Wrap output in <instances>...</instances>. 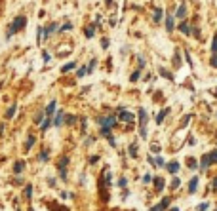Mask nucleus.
<instances>
[{
    "label": "nucleus",
    "mask_w": 217,
    "mask_h": 211,
    "mask_svg": "<svg viewBox=\"0 0 217 211\" xmlns=\"http://www.w3.org/2000/svg\"><path fill=\"white\" fill-rule=\"evenodd\" d=\"M152 164L158 165V168H164V165H166V160H164L162 156H156V158H152Z\"/></svg>",
    "instance_id": "nucleus-22"
},
{
    "label": "nucleus",
    "mask_w": 217,
    "mask_h": 211,
    "mask_svg": "<svg viewBox=\"0 0 217 211\" xmlns=\"http://www.w3.org/2000/svg\"><path fill=\"white\" fill-rule=\"evenodd\" d=\"M67 165H69V156H61L57 162V169L61 171V169H67Z\"/></svg>",
    "instance_id": "nucleus-15"
},
{
    "label": "nucleus",
    "mask_w": 217,
    "mask_h": 211,
    "mask_svg": "<svg viewBox=\"0 0 217 211\" xmlns=\"http://www.w3.org/2000/svg\"><path fill=\"white\" fill-rule=\"evenodd\" d=\"M84 36H86V38H94L95 36V25H88L86 29H84Z\"/></svg>",
    "instance_id": "nucleus-16"
},
{
    "label": "nucleus",
    "mask_w": 217,
    "mask_h": 211,
    "mask_svg": "<svg viewBox=\"0 0 217 211\" xmlns=\"http://www.w3.org/2000/svg\"><path fill=\"white\" fill-rule=\"evenodd\" d=\"M152 152H156V154H158V152H160V147H158V145H156V143H154V145H152Z\"/></svg>",
    "instance_id": "nucleus-56"
},
{
    "label": "nucleus",
    "mask_w": 217,
    "mask_h": 211,
    "mask_svg": "<svg viewBox=\"0 0 217 211\" xmlns=\"http://www.w3.org/2000/svg\"><path fill=\"white\" fill-rule=\"evenodd\" d=\"M34 124H42V112H40V114H36V118H34Z\"/></svg>",
    "instance_id": "nucleus-51"
},
{
    "label": "nucleus",
    "mask_w": 217,
    "mask_h": 211,
    "mask_svg": "<svg viewBox=\"0 0 217 211\" xmlns=\"http://www.w3.org/2000/svg\"><path fill=\"white\" fill-rule=\"evenodd\" d=\"M137 116H139V128H147V120H148L147 112H145L143 108H139V110H137Z\"/></svg>",
    "instance_id": "nucleus-6"
},
{
    "label": "nucleus",
    "mask_w": 217,
    "mask_h": 211,
    "mask_svg": "<svg viewBox=\"0 0 217 211\" xmlns=\"http://www.w3.org/2000/svg\"><path fill=\"white\" fill-rule=\"evenodd\" d=\"M95 65H97V59H90V65H88V72H94V68H95Z\"/></svg>",
    "instance_id": "nucleus-35"
},
{
    "label": "nucleus",
    "mask_w": 217,
    "mask_h": 211,
    "mask_svg": "<svg viewBox=\"0 0 217 211\" xmlns=\"http://www.w3.org/2000/svg\"><path fill=\"white\" fill-rule=\"evenodd\" d=\"M196 190H198V177H192L188 181V194H194Z\"/></svg>",
    "instance_id": "nucleus-10"
},
{
    "label": "nucleus",
    "mask_w": 217,
    "mask_h": 211,
    "mask_svg": "<svg viewBox=\"0 0 217 211\" xmlns=\"http://www.w3.org/2000/svg\"><path fill=\"white\" fill-rule=\"evenodd\" d=\"M33 196V185H27L25 186V198H31Z\"/></svg>",
    "instance_id": "nucleus-39"
},
{
    "label": "nucleus",
    "mask_w": 217,
    "mask_h": 211,
    "mask_svg": "<svg viewBox=\"0 0 217 211\" xmlns=\"http://www.w3.org/2000/svg\"><path fill=\"white\" fill-rule=\"evenodd\" d=\"M139 135L145 139V137H147V128H139Z\"/></svg>",
    "instance_id": "nucleus-49"
},
{
    "label": "nucleus",
    "mask_w": 217,
    "mask_h": 211,
    "mask_svg": "<svg viewBox=\"0 0 217 211\" xmlns=\"http://www.w3.org/2000/svg\"><path fill=\"white\" fill-rule=\"evenodd\" d=\"M170 211H179V209H177V207H171V209H170Z\"/></svg>",
    "instance_id": "nucleus-58"
},
{
    "label": "nucleus",
    "mask_w": 217,
    "mask_h": 211,
    "mask_svg": "<svg viewBox=\"0 0 217 211\" xmlns=\"http://www.w3.org/2000/svg\"><path fill=\"white\" fill-rule=\"evenodd\" d=\"M126 185H128L126 177H120V181H118V186H120V188H126Z\"/></svg>",
    "instance_id": "nucleus-43"
},
{
    "label": "nucleus",
    "mask_w": 217,
    "mask_h": 211,
    "mask_svg": "<svg viewBox=\"0 0 217 211\" xmlns=\"http://www.w3.org/2000/svg\"><path fill=\"white\" fill-rule=\"evenodd\" d=\"M101 48H103V50H107V48H108V38H103L101 40Z\"/></svg>",
    "instance_id": "nucleus-47"
},
{
    "label": "nucleus",
    "mask_w": 217,
    "mask_h": 211,
    "mask_svg": "<svg viewBox=\"0 0 217 211\" xmlns=\"http://www.w3.org/2000/svg\"><path fill=\"white\" fill-rule=\"evenodd\" d=\"M208 160H210V164H217V150L208 152Z\"/></svg>",
    "instance_id": "nucleus-28"
},
{
    "label": "nucleus",
    "mask_w": 217,
    "mask_h": 211,
    "mask_svg": "<svg viewBox=\"0 0 217 211\" xmlns=\"http://www.w3.org/2000/svg\"><path fill=\"white\" fill-rule=\"evenodd\" d=\"M63 118H65V112L59 110L57 114H55V118H54V122H51V124H54V125H61V124H63Z\"/></svg>",
    "instance_id": "nucleus-18"
},
{
    "label": "nucleus",
    "mask_w": 217,
    "mask_h": 211,
    "mask_svg": "<svg viewBox=\"0 0 217 211\" xmlns=\"http://www.w3.org/2000/svg\"><path fill=\"white\" fill-rule=\"evenodd\" d=\"M74 68H76V63H74V61H71V63H65L61 67V72H69V71H74Z\"/></svg>",
    "instance_id": "nucleus-20"
},
{
    "label": "nucleus",
    "mask_w": 217,
    "mask_h": 211,
    "mask_svg": "<svg viewBox=\"0 0 217 211\" xmlns=\"http://www.w3.org/2000/svg\"><path fill=\"white\" fill-rule=\"evenodd\" d=\"M51 125V118H46V120H42V124H40V128H42V131H46L48 128Z\"/></svg>",
    "instance_id": "nucleus-31"
},
{
    "label": "nucleus",
    "mask_w": 217,
    "mask_h": 211,
    "mask_svg": "<svg viewBox=\"0 0 217 211\" xmlns=\"http://www.w3.org/2000/svg\"><path fill=\"white\" fill-rule=\"evenodd\" d=\"M84 74H88V68H86V67H80L78 71H76V76H78V78H82Z\"/></svg>",
    "instance_id": "nucleus-38"
},
{
    "label": "nucleus",
    "mask_w": 217,
    "mask_h": 211,
    "mask_svg": "<svg viewBox=\"0 0 217 211\" xmlns=\"http://www.w3.org/2000/svg\"><path fill=\"white\" fill-rule=\"evenodd\" d=\"M162 19H164V10H162V8H156V10H154V15H152V21H154V23H160Z\"/></svg>",
    "instance_id": "nucleus-12"
},
{
    "label": "nucleus",
    "mask_w": 217,
    "mask_h": 211,
    "mask_svg": "<svg viewBox=\"0 0 217 211\" xmlns=\"http://www.w3.org/2000/svg\"><path fill=\"white\" fill-rule=\"evenodd\" d=\"M166 31H168V32L173 31V15H171V14L166 15Z\"/></svg>",
    "instance_id": "nucleus-17"
},
{
    "label": "nucleus",
    "mask_w": 217,
    "mask_h": 211,
    "mask_svg": "<svg viewBox=\"0 0 217 211\" xmlns=\"http://www.w3.org/2000/svg\"><path fill=\"white\" fill-rule=\"evenodd\" d=\"M48 158H50V150H48V148H46V150H42V152H40L38 160H40V162H46Z\"/></svg>",
    "instance_id": "nucleus-30"
},
{
    "label": "nucleus",
    "mask_w": 217,
    "mask_h": 211,
    "mask_svg": "<svg viewBox=\"0 0 217 211\" xmlns=\"http://www.w3.org/2000/svg\"><path fill=\"white\" fill-rule=\"evenodd\" d=\"M55 31H57V23H50L46 29H42V36L44 38H50L51 32H55Z\"/></svg>",
    "instance_id": "nucleus-5"
},
{
    "label": "nucleus",
    "mask_w": 217,
    "mask_h": 211,
    "mask_svg": "<svg viewBox=\"0 0 217 211\" xmlns=\"http://www.w3.org/2000/svg\"><path fill=\"white\" fill-rule=\"evenodd\" d=\"M55 108H57V103H55V101H50L48 107H46V116H48V118H51V114L55 112Z\"/></svg>",
    "instance_id": "nucleus-13"
},
{
    "label": "nucleus",
    "mask_w": 217,
    "mask_h": 211,
    "mask_svg": "<svg viewBox=\"0 0 217 211\" xmlns=\"http://www.w3.org/2000/svg\"><path fill=\"white\" fill-rule=\"evenodd\" d=\"M213 190H217V179L213 181Z\"/></svg>",
    "instance_id": "nucleus-57"
},
{
    "label": "nucleus",
    "mask_w": 217,
    "mask_h": 211,
    "mask_svg": "<svg viewBox=\"0 0 217 211\" xmlns=\"http://www.w3.org/2000/svg\"><path fill=\"white\" fill-rule=\"evenodd\" d=\"M175 17H177V19H183V21H185V17H187V6H185V4H181V6L177 8V11H175Z\"/></svg>",
    "instance_id": "nucleus-11"
},
{
    "label": "nucleus",
    "mask_w": 217,
    "mask_h": 211,
    "mask_svg": "<svg viewBox=\"0 0 217 211\" xmlns=\"http://www.w3.org/2000/svg\"><path fill=\"white\" fill-rule=\"evenodd\" d=\"M59 177H61L63 181H67V169H61V171H59Z\"/></svg>",
    "instance_id": "nucleus-48"
},
{
    "label": "nucleus",
    "mask_w": 217,
    "mask_h": 211,
    "mask_svg": "<svg viewBox=\"0 0 217 211\" xmlns=\"http://www.w3.org/2000/svg\"><path fill=\"white\" fill-rule=\"evenodd\" d=\"M15 110H17V105H11V107H10V108H8V110H6V118H14Z\"/></svg>",
    "instance_id": "nucleus-26"
},
{
    "label": "nucleus",
    "mask_w": 217,
    "mask_h": 211,
    "mask_svg": "<svg viewBox=\"0 0 217 211\" xmlns=\"http://www.w3.org/2000/svg\"><path fill=\"white\" fill-rule=\"evenodd\" d=\"M107 139H108V145H111V147H116V141H114V137H112L111 133L107 135Z\"/></svg>",
    "instance_id": "nucleus-44"
},
{
    "label": "nucleus",
    "mask_w": 217,
    "mask_h": 211,
    "mask_svg": "<svg viewBox=\"0 0 217 211\" xmlns=\"http://www.w3.org/2000/svg\"><path fill=\"white\" fill-rule=\"evenodd\" d=\"M27 25V17L25 15H17V17L11 21V25L8 27V32H6V38H11V36L15 34V32H19L23 29V27Z\"/></svg>",
    "instance_id": "nucleus-1"
},
{
    "label": "nucleus",
    "mask_w": 217,
    "mask_h": 211,
    "mask_svg": "<svg viewBox=\"0 0 217 211\" xmlns=\"http://www.w3.org/2000/svg\"><path fill=\"white\" fill-rule=\"evenodd\" d=\"M208 209H210V204H208V202H202V204L196 205V211H208Z\"/></svg>",
    "instance_id": "nucleus-33"
},
{
    "label": "nucleus",
    "mask_w": 217,
    "mask_h": 211,
    "mask_svg": "<svg viewBox=\"0 0 217 211\" xmlns=\"http://www.w3.org/2000/svg\"><path fill=\"white\" fill-rule=\"evenodd\" d=\"M139 78H141V71L137 68V71H133V72H131V76H130V82H137Z\"/></svg>",
    "instance_id": "nucleus-27"
},
{
    "label": "nucleus",
    "mask_w": 217,
    "mask_h": 211,
    "mask_svg": "<svg viewBox=\"0 0 217 211\" xmlns=\"http://www.w3.org/2000/svg\"><path fill=\"white\" fill-rule=\"evenodd\" d=\"M188 120H191V116H185V118H183V122H181V125H183V128H185V125L188 124Z\"/></svg>",
    "instance_id": "nucleus-55"
},
{
    "label": "nucleus",
    "mask_w": 217,
    "mask_h": 211,
    "mask_svg": "<svg viewBox=\"0 0 217 211\" xmlns=\"http://www.w3.org/2000/svg\"><path fill=\"white\" fill-rule=\"evenodd\" d=\"M187 165H188V169H198V164H196V160H194V158H191V156L187 158Z\"/></svg>",
    "instance_id": "nucleus-25"
},
{
    "label": "nucleus",
    "mask_w": 217,
    "mask_h": 211,
    "mask_svg": "<svg viewBox=\"0 0 217 211\" xmlns=\"http://www.w3.org/2000/svg\"><path fill=\"white\" fill-rule=\"evenodd\" d=\"M80 122H82V135H84V133H86V128H88V120H86V118H82Z\"/></svg>",
    "instance_id": "nucleus-46"
},
{
    "label": "nucleus",
    "mask_w": 217,
    "mask_h": 211,
    "mask_svg": "<svg viewBox=\"0 0 217 211\" xmlns=\"http://www.w3.org/2000/svg\"><path fill=\"white\" fill-rule=\"evenodd\" d=\"M128 152H130L131 158H137V143H131L130 148H128Z\"/></svg>",
    "instance_id": "nucleus-23"
},
{
    "label": "nucleus",
    "mask_w": 217,
    "mask_h": 211,
    "mask_svg": "<svg viewBox=\"0 0 217 211\" xmlns=\"http://www.w3.org/2000/svg\"><path fill=\"white\" fill-rule=\"evenodd\" d=\"M210 160H208V154H204V156L202 158H200V165H198V169H200V171H206V169L208 168H210Z\"/></svg>",
    "instance_id": "nucleus-9"
},
{
    "label": "nucleus",
    "mask_w": 217,
    "mask_h": 211,
    "mask_svg": "<svg viewBox=\"0 0 217 211\" xmlns=\"http://www.w3.org/2000/svg\"><path fill=\"white\" fill-rule=\"evenodd\" d=\"M40 40H42V29H38V32H36V42L40 44Z\"/></svg>",
    "instance_id": "nucleus-50"
},
{
    "label": "nucleus",
    "mask_w": 217,
    "mask_h": 211,
    "mask_svg": "<svg viewBox=\"0 0 217 211\" xmlns=\"http://www.w3.org/2000/svg\"><path fill=\"white\" fill-rule=\"evenodd\" d=\"M99 162V156H90V164H97Z\"/></svg>",
    "instance_id": "nucleus-52"
},
{
    "label": "nucleus",
    "mask_w": 217,
    "mask_h": 211,
    "mask_svg": "<svg viewBox=\"0 0 217 211\" xmlns=\"http://www.w3.org/2000/svg\"><path fill=\"white\" fill-rule=\"evenodd\" d=\"M34 135H29V139H27V143H25V150H29V148L31 147H33V145H34Z\"/></svg>",
    "instance_id": "nucleus-32"
},
{
    "label": "nucleus",
    "mask_w": 217,
    "mask_h": 211,
    "mask_svg": "<svg viewBox=\"0 0 217 211\" xmlns=\"http://www.w3.org/2000/svg\"><path fill=\"white\" fill-rule=\"evenodd\" d=\"M97 124H99V128H101V125H105V128H114L116 124H118V118H116L114 114H111V116H99L97 118Z\"/></svg>",
    "instance_id": "nucleus-2"
},
{
    "label": "nucleus",
    "mask_w": 217,
    "mask_h": 211,
    "mask_svg": "<svg viewBox=\"0 0 217 211\" xmlns=\"http://www.w3.org/2000/svg\"><path fill=\"white\" fill-rule=\"evenodd\" d=\"M211 67L217 68V55H213V57H211Z\"/></svg>",
    "instance_id": "nucleus-54"
},
{
    "label": "nucleus",
    "mask_w": 217,
    "mask_h": 211,
    "mask_svg": "<svg viewBox=\"0 0 217 211\" xmlns=\"http://www.w3.org/2000/svg\"><path fill=\"white\" fill-rule=\"evenodd\" d=\"M99 131H101V135H108V133H111V128H105V125H101V128H99Z\"/></svg>",
    "instance_id": "nucleus-42"
},
{
    "label": "nucleus",
    "mask_w": 217,
    "mask_h": 211,
    "mask_svg": "<svg viewBox=\"0 0 217 211\" xmlns=\"http://www.w3.org/2000/svg\"><path fill=\"white\" fill-rule=\"evenodd\" d=\"M42 57H44V61H46V63H48V61H51V57H50V53H48V51H44Z\"/></svg>",
    "instance_id": "nucleus-53"
},
{
    "label": "nucleus",
    "mask_w": 217,
    "mask_h": 211,
    "mask_svg": "<svg viewBox=\"0 0 217 211\" xmlns=\"http://www.w3.org/2000/svg\"><path fill=\"white\" fill-rule=\"evenodd\" d=\"M173 65H175V68L181 67V55L179 53H173Z\"/></svg>",
    "instance_id": "nucleus-36"
},
{
    "label": "nucleus",
    "mask_w": 217,
    "mask_h": 211,
    "mask_svg": "<svg viewBox=\"0 0 217 211\" xmlns=\"http://www.w3.org/2000/svg\"><path fill=\"white\" fill-rule=\"evenodd\" d=\"M23 169H25V162H21V160H19V162H15V165H14V171H15V173H21Z\"/></svg>",
    "instance_id": "nucleus-24"
},
{
    "label": "nucleus",
    "mask_w": 217,
    "mask_h": 211,
    "mask_svg": "<svg viewBox=\"0 0 217 211\" xmlns=\"http://www.w3.org/2000/svg\"><path fill=\"white\" fill-rule=\"evenodd\" d=\"M151 181H152V175H151V173H145V177H143V182L147 185V182H151Z\"/></svg>",
    "instance_id": "nucleus-45"
},
{
    "label": "nucleus",
    "mask_w": 217,
    "mask_h": 211,
    "mask_svg": "<svg viewBox=\"0 0 217 211\" xmlns=\"http://www.w3.org/2000/svg\"><path fill=\"white\" fill-rule=\"evenodd\" d=\"M69 31H72V23H65V25L59 29V32H69Z\"/></svg>",
    "instance_id": "nucleus-37"
},
{
    "label": "nucleus",
    "mask_w": 217,
    "mask_h": 211,
    "mask_svg": "<svg viewBox=\"0 0 217 211\" xmlns=\"http://www.w3.org/2000/svg\"><path fill=\"white\" fill-rule=\"evenodd\" d=\"M152 182H154V188L156 190H164V186H166V181H164L162 177H154Z\"/></svg>",
    "instance_id": "nucleus-14"
},
{
    "label": "nucleus",
    "mask_w": 217,
    "mask_h": 211,
    "mask_svg": "<svg viewBox=\"0 0 217 211\" xmlns=\"http://www.w3.org/2000/svg\"><path fill=\"white\" fill-rule=\"evenodd\" d=\"M164 168H166L168 171L171 173V175H175V173H177L179 169H181V165H179V162H170V164H166Z\"/></svg>",
    "instance_id": "nucleus-7"
},
{
    "label": "nucleus",
    "mask_w": 217,
    "mask_h": 211,
    "mask_svg": "<svg viewBox=\"0 0 217 211\" xmlns=\"http://www.w3.org/2000/svg\"><path fill=\"white\" fill-rule=\"evenodd\" d=\"M63 120H65V124H74V122H76V116L74 114H65V118H63Z\"/></svg>",
    "instance_id": "nucleus-29"
},
{
    "label": "nucleus",
    "mask_w": 217,
    "mask_h": 211,
    "mask_svg": "<svg viewBox=\"0 0 217 211\" xmlns=\"http://www.w3.org/2000/svg\"><path fill=\"white\" fill-rule=\"evenodd\" d=\"M137 61H139V71H141L145 65H147V61H145V57H143V55H137Z\"/></svg>",
    "instance_id": "nucleus-41"
},
{
    "label": "nucleus",
    "mask_w": 217,
    "mask_h": 211,
    "mask_svg": "<svg viewBox=\"0 0 217 211\" xmlns=\"http://www.w3.org/2000/svg\"><path fill=\"white\" fill-rule=\"evenodd\" d=\"M118 118L122 120V122H128V124H130V122L135 120V116L131 114V112H128L126 108H122V110H118Z\"/></svg>",
    "instance_id": "nucleus-3"
},
{
    "label": "nucleus",
    "mask_w": 217,
    "mask_h": 211,
    "mask_svg": "<svg viewBox=\"0 0 217 211\" xmlns=\"http://www.w3.org/2000/svg\"><path fill=\"white\" fill-rule=\"evenodd\" d=\"M179 31L183 32L185 36H188V34H191V31H192V29L188 27V23H187V21H181V25H179Z\"/></svg>",
    "instance_id": "nucleus-19"
},
{
    "label": "nucleus",
    "mask_w": 217,
    "mask_h": 211,
    "mask_svg": "<svg viewBox=\"0 0 217 211\" xmlns=\"http://www.w3.org/2000/svg\"><path fill=\"white\" fill-rule=\"evenodd\" d=\"M158 72L164 76V78H168V80H173V76H171V72L168 71V68H164V67H158Z\"/></svg>",
    "instance_id": "nucleus-21"
},
{
    "label": "nucleus",
    "mask_w": 217,
    "mask_h": 211,
    "mask_svg": "<svg viewBox=\"0 0 217 211\" xmlns=\"http://www.w3.org/2000/svg\"><path fill=\"white\" fill-rule=\"evenodd\" d=\"M181 186V179L179 177H173V181H171V188H179Z\"/></svg>",
    "instance_id": "nucleus-40"
},
{
    "label": "nucleus",
    "mask_w": 217,
    "mask_h": 211,
    "mask_svg": "<svg viewBox=\"0 0 217 211\" xmlns=\"http://www.w3.org/2000/svg\"><path fill=\"white\" fill-rule=\"evenodd\" d=\"M168 114H170V107H166V108H162V110H160L158 112V114H156V124H162V122H164V118H166V116Z\"/></svg>",
    "instance_id": "nucleus-8"
},
{
    "label": "nucleus",
    "mask_w": 217,
    "mask_h": 211,
    "mask_svg": "<svg viewBox=\"0 0 217 211\" xmlns=\"http://www.w3.org/2000/svg\"><path fill=\"white\" fill-rule=\"evenodd\" d=\"M211 53L217 55V32L213 34V42H211Z\"/></svg>",
    "instance_id": "nucleus-34"
},
{
    "label": "nucleus",
    "mask_w": 217,
    "mask_h": 211,
    "mask_svg": "<svg viewBox=\"0 0 217 211\" xmlns=\"http://www.w3.org/2000/svg\"><path fill=\"white\" fill-rule=\"evenodd\" d=\"M170 202H171V198H164V200L160 202V204H156L151 211H164V209H168V207H170Z\"/></svg>",
    "instance_id": "nucleus-4"
}]
</instances>
